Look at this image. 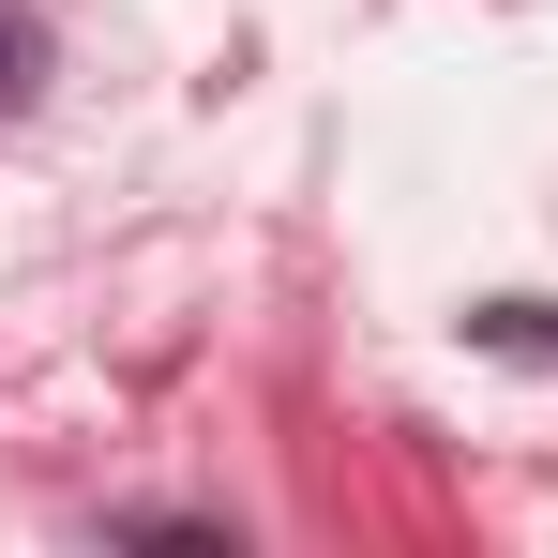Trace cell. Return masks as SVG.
<instances>
[{
	"label": "cell",
	"instance_id": "obj_1",
	"mask_svg": "<svg viewBox=\"0 0 558 558\" xmlns=\"http://www.w3.org/2000/svg\"><path fill=\"white\" fill-rule=\"evenodd\" d=\"M468 348H498V363H558V302H468Z\"/></svg>",
	"mask_w": 558,
	"mask_h": 558
},
{
	"label": "cell",
	"instance_id": "obj_2",
	"mask_svg": "<svg viewBox=\"0 0 558 558\" xmlns=\"http://www.w3.org/2000/svg\"><path fill=\"white\" fill-rule=\"evenodd\" d=\"M31 76H46V31H31V15H15V0H0V106L31 92Z\"/></svg>",
	"mask_w": 558,
	"mask_h": 558
}]
</instances>
